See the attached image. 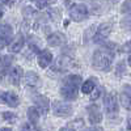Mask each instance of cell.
Segmentation results:
<instances>
[{"label": "cell", "instance_id": "5", "mask_svg": "<svg viewBox=\"0 0 131 131\" xmlns=\"http://www.w3.org/2000/svg\"><path fill=\"white\" fill-rule=\"evenodd\" d=\"M72 66H73V59L71 57L62 55V57H58L55 60L52 62L51 68H52V71H55V72H64V71L70 70Z\"/></svg>", "mask_w": 131, "mask_h": 131}, {"label": "cell", "instance_id": "8", "mask_svg": "<svg viewBox=\"0 0 131 131\" xmlns=\"http://www.w3.org/2000/svg\"><path fill=\"white\" fill-rule=\"evenodd\" d=\"M112 24L109 23H105V24H101L98 26V29H96V34L93 37V41L96 43H100V42H104L112 33Z\"/></svg>", "mask_w": 131, "mask_h": 131}, {"label": "cell", "instance_id": "20", "mask_svg": "<svg viewBox=\"0 0 131 131\" xmlns=\"http://www.w3.org/2000/svg\"><path fill=\"white\" fill-rule=\"evenodd\" d=\"M47 17L57 23V21H59L62 18V10L59 8H51L47 10Z\"/></svg>", "mask_w": 131, "mask_h": 131}, {"label": "cell", "instance_id": "26", "mask_svg": "<svg viewBox=\"0 0 131 131\" xmlns=\"http://www.w3.org/2000/svg\"><path fill=\"white\" fill-rule=\"evenodd\" d=\"M121 10H122V13L131 15V0H125L121 7Z\"/></svg>", "mask_w": 131, "mask_h": 131}, {"label": "cell", "instance_id": "33", "mask_svg": "<svg viewBox=\"0 0 131 131\" xmlns=\"http://www.w3.org/2000/svg\"><path fill=\"white\" fill-rule=\"evenodd\" d=\"M123 51H131V41L123 46Z\"/></svg>", "mask_w": 131, "mask_h": 131}, {"label": "cell", "instance_id": "35", "mask_svg": "<svg viewBox=\"0 0 131 131\" xmlns=\"http://www.w3.org/2000/svg\"><path fill=\"white\" fill-rule=\"evenodd\" d=\"M127 130H128V131H131V117L127 119Z\"/></svg>", "mask_w": 131, "mask_h": 131}, {"label": "cell", "instance_id": "3", "mask_svg": "<svg viewBox=\"0 0 131 131\" xmlns=\"http://www.w3.org/2000/svg\"><path fill=\"white\" fill-rule=\"evenodd\" d=\"M104 107L105 112L109 117H115L118 114V101H117V96L114 92H110L105 94L104 97Z\"/></svg>", "mask_w": 131, "mask_h": 131}, {"label": "cell", "instance_id": "24", "mask_svg": "<svg viewBox=\"0 0 131 131\" xmlns=\"http://www.w3.org/2000/svg\"><path fill=\"white\" fill-rule=\"evenodd\" d=\"M121 26H122V29L131 31V15L130 16H126L125 18L121 20Z\"/></svg>", "mask_w": 131, "mask_h": 131}, {"label": "cell", "instance_id": "10", "mask_svg": "<svg viewBox=\"0 0 131 131\" xmlns=\"http://www.w3.org/2000/svg\"><path fill=\"white\" fill-rule=\"evenodd\" d=\"M33 102H34L36 107L38 109V112L41 114H46L49 112V109H50V101H49L47 97L42 96V94H37V96L33 97Z\"/></svg>", "mask_w": 131, "mask_h": 131}, {"label": "cell", "instance_id": "23", "mask_svg": "<svg viewBox=\"0 0 131 131\" xmlns=\"http://www.w3.org/2000/svg\"><path fill=\"white\" fill-rule=\"evenodd\" d=\"M54 3H57V0H37L36 2V5L38 9H43V8H46Z\"/></svg>", "mask_w": 131, "mask_h": 131}, {"label": "cell", "instance_id": "4", "mask_svg": "<svg viewBox=\"0 0 131 131\" xmlns=\"http://www.w3.org/2000/svg\"><path fill=\"white\" fill-rule=\"evenodd\" d=\"M89 15V10L86 8L85 4H81V3H78V4H73L70 9V17L71 20L76 21V23H80V21L85 20Z\"/></svg>", "mask_w": 131, "mask_h": 131}, {"label": "cell", "instance_id": "32", "mask_svg": "<svg viewBox=\"0 0 131 131\" xmlns=\"http://www.w3.org/2000/svg\"><path fill=\"white\" fill-rule=\"evenodd\" d=\"M84 131H104L101 127H97V126H94V127H89V128H86V130H84Z\"/></svg>", "mask_w": 131, "mask_h": 131}, {"label": "cell", "instance_id": "22", "mask_svg": "<svg viewBox=\"0 0 131 131\" xmlns=\"http://www.w3.org/2000/svg\"><path fill=\"white\" fill-rule=\"evenodd\" d=\"M96 34V26H89L84 33V43H86L88 41H91Z\"/></svg>", "mask_w": 131, "mask_h": 131}, {"label": "cell", "instance_id": "31", "mask_svg": "<svg viewBox=\"0 0 131 131\" xmlns=\"http://www.w3.org/2000/svg\"><path fill=\"white\" fill-rule=\"evenodd\" d=\"M15 4V0H0V5L4 7H12Z\"/></svg>", "mask_w": 131, "mask_h": 131}, {"label": "cell", "instance_id": "12", "mask_svg": "<svg viewBox=\"0 0 131 131\" xmlns=\"http://www.w3.org/2000/svg\"><path fill=\"white\" fill-rule=\"evenodd\" d=\"M24 81H25V85L29 86V88H31V89H36V88H38V86L41 85L39 76H38L36 72H33V71H28V72L25 73Z\"/></svg>", "mask_w": 131, "mask_h": 131}, {"label": "cell", "instance_id": "6", "mask_svg": "<svg viewBox=\"0 0 131 131\" xmlns=\"http://www.w3.org/2000/svg\"><path fill=\"white\" fill-rule=\"evenodd\" d=\"M52 113L55 114L57 117H70L72 114V110L73 107L71 104H67V102H60V101H54L52 102Z\"/></svg>", "mask_w": 131, "mask_h": 131}, {"label": "cell", "instance_id": "37", "mask_svg": "<svg viewBox=\"0 0 131 131\" xmlns=\"http://www.w3.org/2000/svg\"><path fill=\"white\" fill-rule=\"evenodd\" d=\"M0 131H12V128H10V127H3Z\"/></svg>", "mask_w": 131, "mask_h": 131}, {"label": "cell", "instance_id": "30", "mask_svg": "<svg viewBox=\"0 0 131 131\" xmlns=\"http://www.w3.org/2000/svg\"><path fill=\"white\" fill-rule=\"evenodd\" d=\"M123 73H125V63L121 62V63H118V66H117V75L121 76Z\"/></svg>", "mask_w": 131, "mask_h": 131}, {"label": "cell", "instance_id": "13", "mask_svg": "<svg viewBox=\"0 0 131 131\" xmlns=\"http://www.w3.org/2000/svg\"><path fill=\"white\" fill-rule=\"evenodd\" d=\"M63 43H66V36L60 31H55L51 33V34L47 37V45L51 47H58L62 46Z\"/></svg>", "mask_w": 131, "mask_h": 131}, {"label": "cell", "instance_id": "1", "mask_svg": "<svg viewBox=\"0 0 131 131\" xmlns=\"http://www.w3.org/2000/svg\"><path fill=\"white\" fill-rule=\"evenodd\" d=\"M114 45H104L102 47L97 49L93 52L92 64L98 71H107L110 70L112 63L114 59Z\"/></svg>", "mask_w": 131, "mask_h": 131}, {"label": "cell", "instance_id": "27", "mask_svg": "<svg viewBox=\"0 0 131 131\" xmlns=\"http://www.w3.org/2000/svg\"><path fill=\"white\" fill-rule=\"evenodd\" d=\"M71 128H73L75 131H80L84 126V122H83V119H76V121H73L71 125H68Z\"/></svg>", "mask_w": 131, "mask_h": 131}, {"label": "cell", "instance_id": "25", "mask_svg": "<svg viewBox=\"0 0 131 131\" xmlns=\"http://www.w3.org/2000/svg\"><path fill=\"white\" fill-rule=\"evenodd\" d=\"M2 115H3V119H5V121H8L10 123L16 122V118H17V115L15 113H10V112H4Z\"/></svg>", "mask_w": 131, "mask_h": 131}, {"label": "cell", "instance_id": "17", "mask_svg": "<svg viewBox=\"0 0 131 131\" xmlns=\"http://www.w3.org/2000/svg\"><path fill=\"white\" fill-rule=\"evenodd\" d=\"M8 75H9V79H10V81H12V84L16 85V86H18L21 79H23V76H24V72H23V68L17 66V67L10 68Z\"/></svg>", "mask_w": 131, "mask_h": 131}, {"label": "cell", "instance_id": "7", "mask_svg": "<svg viewBox=\"0 0 131 131\" xmlns=\"http://www.w3.org/2000/svg\"><path fill=\"white\" fill-rule=\"evenodd\" d=\"M13 39V29L8 24L0 25V50L8 46Z\"/></svg>", "mask_w": 131, "mask_h": 131}, {"label": "cell", "instance_id": "14", "mask_svg": "<svg viewBox=\"0 0 131 131\" xmlns=\"http://www.w3.org/2000/svg\"><path fill=\"white\" fill-rule=\"evenodd\" d=\"M24 43H25V38H24V36L20 33V34H17L12 41H10V43L8 45V50H9L10 52H18V51L23 50Z\"/></svg>", "mask_w": 131, "mask_h": 131}, {"label": "cell", "instance_id": "38", "mask_svg": "<svg viewBox=\"0 0 131 131\" xmlns=\"http://www.w3.org/2000/svg\"><path fill=\"white\" fill-rule=\"evenodd\" d=\"M127 62H128V66L131 67V51H130V54H128V59H127Z\"/></svg>", "mask_w": 131, "mask_h": 131}, {"label": "cell", "instance_id": "34", "mask_svg": "<svg viewBox=\"0 0 131 131\" xmlns=\"http://www.w3.org/2000/svg\"><path fill=\"white\" fill-rule=\"evenodd\" d=\"M59 131H75V130H73V128H71L70 126H66V127H62Z\"/></svg>", "mask_w": 131, "mask_h": 131}, {"label": "cell", "instance_id": "16", "mask_svg": "<svg viewBox=\"0 0 131 131\" xmlns=\"http://www.w3.org/2000/svg\"><path fill=\"white\" fill-rule=\"evenodd\" d=\"M51 63H52V54L49 50H42L41 52H38V64L41 68H46Z\"/></svg>", "mask_w": 131, "mask_h": 131}, {"label": "cell", "instance_id": "29", "mask_svg": "<svg viewBox=\"0 0 131 131\" xmlns=\"http://www.w3.org/2000/svg\"><path fill=\"white\" fill-rule=\"evenodd\" d=\"M102 91H104V89L101 88V86H97V88H94L93 92H92V96H91V101H96V100H98V97L101 96Z\"/></svg>", "mask_w": 131, "mask_h": 131}, {"label": "cell", "instance_id": "18", "mask_svg": "<svg viewBox=\"0 0 131 131\" xmlns=\"http://www.w3.org/2000/svg\"><path fill=\"white\" fill-rule=\"evenodd\" d=\"M96 81H97L96 78H89L86 81H84L83 85H81V92H83L84 94H89V93H92L93 89L96 88Z\"/></svg>", "mask_w": 131, "mask_h": 131}, {"label": "cell", "instance_id": "39", "mask_svg": "<svg viewBox=\"0 0 131 131\" xmlns=\"http://www.w3.org/2000/svg\"><path fill=\"white\" fill-rule=\"evenodd\" d=\"M31 2H36V0H31Z\"/></svg>", "mask_w": 131, "mask_h": 131}, {"label": "cell", "instance_id": "36", "mask_svg": "<svg viewBox=\"0 0 131 131\" xmlns=\"http://www.w3.org/2000/svg\"><path fill=\"white\" fill-rule=\"evenodd\" d=\"M3 15H4V10H3V8H2V5H0V20H2V17H3Z\"/></svg>", "mask_w": 131, "mask_h": 131}, {"label": "cell", "instance_id": "28", "mask_svg": "<svg viewBox=\"0 0 131 131\" xmlns=\"http://www.w3.org/2000/svg\"><path fill=\"white\" fill-rule=\"evenodd\" d=\"M20 131H39V130L37 128L36 125H33V123L28 122V123H24L23 126H21Z\"/></svg>", "mask_w": 131, "mask_h": 131}, {"label": "cell", "instance_id": "21", "mask_svg": "<svg viewBox=\"0 0 131 131\" xmlns=\"http://www.w3.org/2000/svg\"><path fill=\"white\" fill-rule=\"evenodd\" d=\"M12 62H13V57H10V55H2V57H0V67H2L3 70H7Z\"/></svg>", "mask_w": 131, "mask_h": 131}, {"label": "cell", "instance_id": "11", "mask_svg": "<svg viewBox=\"0 0 131 131\" xmlns=\"http://www.w3.org/2000/svg\"><path fill=\"white\" fill-rule=\"evenodd\" d=\"M88 118L92 125H97L102 121V113L100 110V107H98V105L93 104L88 106Z\"/></svg>", "mask_w": 131, "mask_h": 131}, {"label": "cell", "instance_id": "9", "mask_svg": "<svg viewBox=\"0 0 131 131\" xmlns=\"http://www.w3.org/2000/svg\"><path fill=\"white\" fill-rule=\"evenodd\" d=\"M0 102L5 104L10 107H17L20 104L18 97L13 93V92H4V91H0Z\"/></svg>", "mask_w": 131, "mask_h": 131}, {"label": "cell", "instance_id": "2", "mask_svg": "<svg viewBox=\"0 0 131 131\" xmlns=\"http://www.w3.org/2000/svg\"><path fill=\"white\" fill-rule=\"evenodd\" d=\"M81 76L80 75H68L67 78L62 80L60 85V94L64 100L73 101L78 98L79 86L81 85Z\"/></svg>", "mask_w": 131, "mask_h": 131}, {"label": "cell", "instance_id": "19", "mask_svg": "<svg viewBox=\"0 0 131 131\" xmlns=\"http://www.w3.org/2000/svg\"><path fill=\"white\" fill-rule=\"evenodd\" d=\"M39 114H41V113L38 112V109H37L36 106L29 107V109H28V119H29V122L37 126V123H38V121H39Z\"/></svg>", "mask_w": 131, "mask_h": 131}, {"label": "cell", "instance_id": "15", "mask_svg": "<svg viewBox=\"0 0 131 131\" xmlns=\"http://www.w3.org/2000/svg\"><path fill=\"white\" fill-rule=\"evenodd\" d=\"M119 100H121V104L125 109L130 110L131 109V88L128 85H125L123 89L121 92V96H119Z\"/></svg>", "mask_w": 131, "mask_h": 131}]
</instances>
